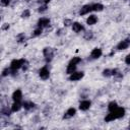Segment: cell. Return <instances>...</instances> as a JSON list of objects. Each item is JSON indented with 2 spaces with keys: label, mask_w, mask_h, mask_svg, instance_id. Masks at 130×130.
Masks as SVG:
<instances>
[{
  "label": "cell",
  "mask_w": 130,
  "mask_h": 130,
  "mask_svg": "<svg viewBox=\"0 0 130 130\" xmlns=\"http://www.w3.org/2000/svg\"><path fill=\"white\" fill-rule=\"evenodd\" d=\"M125 63H126L127 65H130V54H128V55L126 56V58H125Z\"/></svg>",
  "instance_id": "cell-31"
},
{
  "label": "cell",
  "mask_w": 130,
  "mask_h": 130,
  "mask_svg": "<svg viewBox=\"0 0 130 130\" xmlns=\"http://www.w3.org/2000/svg\"><path fill=\"white\" fill-rule=\"evenodd\" d=\"M76 66H77V65L68 64V66H67V69H66V72H67L68 74H71V73L75 72V70H76Z\"/></svg>",
  "instance_id": "cell-18"
},
{
  "label": "cell",
  "mask_w": 130,
  "mask_h": 130,
  "mask_svg": "<svg viewBox=\"0 0 130 130\" xmlns=\"http://www.w3.org/2000/svg\"><path fill=\"white\" fill-rule=\"evenodd\" d=\"M0 1H1V4L3 6H8L10 3V0H0Z\"/></svg>",
  "instance_id": "cell-30"
},
{
  "label": "cell",
  "mask_w": 130,
  "mask_h": 130,
  "mask_svg": "<svg viewBox=\"0 0 130 130\" xmlns=\"http://www.w3.org/2000/svg\"><path fill=\"white\" fill-rule=\"evenodd\" d=\"M103 75H104L105 77H110V76H112V70H111V69H105V70L103 71Z\"/></svg>",
  "instance_id": "cell-24"
},
{
  "label": "cell",
  "mask_w": 130,
  "mask_h": 130,
  "mask_svg": "<svg viewBox=\"0 0 130 130\" xmlns=\"http://www.w3.org/2000/svg\"><path fill=\"white\" fill-rule=\"evenodd\" d=\"M102 54H103V51L100 48H94L90 53V57L91 59H99L102 56Z\"/></svg>",
  "instance_id": "cell-9"
},
{
  "label": "cell",
  "mask_w": 130,
  "mask_h": 130,
  "mask_svg": "<svg viewBox=\"0 0 130 130\" xmlns=\"http://www.w3.org/2000/svg\"><path fill=\"white\" fill-rule=\"evenodd\" d=\"M11 112H12V110H9L8 108H3V109L1 110V114L5 115V116H9Z\"/></svg>",
  "instance_id": "cell-23"
},
{
  "label": "cell",
  "mask_w": 130,
  "mask_h": 130,
  "mask_svg": "<svg viewBox=\"0 0 130 130\" xmlns=\"http://www.w3.org/2000/svg\"><path fill=\"white\" fill-rule=\"evenodd\" d=\"M90 101H87V100H84V101H81L79 103V109L81 111H87L89 108H90Z\"/></svg>",
  "instance_id": "cell-8"
},
{
  "label": "cell",
  "mask_w": 130,
  "mask_h": 130,
  "mask_svg": "<svg viewBox=\"0 0 130 130\" xmlns=\"http://www.w3.org/2000/svg\"><path fill=\"white\" fill-rule=\"evenodd\" d=\"M9 74H11V69H10V67L8 68H5L3 71H2V76H7V75H9Z\"/></svg>",
  "instance_id": "cell-25"
},
{
  "label": "cell",
  "mask_w": 130,
  "mask_h": 130,
  "mask_svg": "<svg viewBox=\"0 0 130 130\" xmlns=\"http://www.w3.org/2000/svg\"><path fill=\"white\" fill-rule=\"evenodd\" d=\"M24 40H25V37H24V35H23V34H21V35H19V36L17 37V41H18L19 43L23 42Z\"/></svg>",
  "instance_id": "cell-29"
},
{
  "label": "cell",
  "mask_w": 130,
  "mask_h": 130,
  "mask_svg": "<svg viewBox=\"0 0 130 130\" xmlns=\"http://www.w3.org/2000/svg\"><path fill=\"white\" fill-rule=\"evenodd\" d=\"M49 24H50V19L47 18V17H42V18L39 19V21L37 23V26L41 27V28H44V27H47Z\"/></svg>",
  "instance_id": "cell-5"
},
{
  "label": "cell",
  "mask_w": 130,
  "mask_h": 130,
  "mask_svg": "<svg viewBox=\"0 0 130 130\" xmlns=\"http://www.w3.org/2000/svg\"><path fill=\"white\" fill-rule=\"evenodd\" d=\"M72 29H73L74 32H80L81 30L84 29V27H83V25H82L81 23H79V22H73V23H72Z\"/></svg>",
  "instance_id": "cell-12"
},
{
  "label": "cell",
  "mask_w": 130,
  "mask_h": 130,
  "mask_svg": "<svg viewBox=\"0 0 130 130\" xmlns=\"http://www.w3.org/2000/svg\"><path fill=\"white\" fill-rule=\"evenodd\" d=\"M7 28H9V25H8V24H6V25L2 26V29H7Z\"/></svg>",
  "instance_id": "cell-34"
},
{
  "label": "cell",
  "mask_w": 130,
  "mask_h": 130,
  "mask_svg": "<svg viewBox=\"0 0 130 130\" xmlns=\"http://www.w3.org/2000/svg\"><path fill=\"white\" fill-rule=\"evenodd\" d=\"M50 1H51V0H40L39 2H41V3H43V4H48Z\"/></svg>",
  "instance_id": "cell-33"
},
{
  "label": "cell",
  "mask_w": 130,
  "mask_h": 130,
  "mask_svg": "<svg viewBox=\"0 0 130 130\" xmlns=\"http://www.w3.org/2000/svg\"><path fill=\"white\" fill-rule=\"evenodd\" d=\"M47 10V4H43L39 7V12H45Z\"/></svg>",
  "instance_id": "cell-28"
},
{
  "label": "cell",
  "mask_w": 130,
  "mask_h": 130,
  "mask_svg": "<svg viewBox=\"0 0 130 130\" xmlns=\"http://www.w3.org/2000/svg\"><path fill=\"white\" fill-rule=\"evenodd\" d=\"M130 46V40L126 39L124 41H121L118 45H117V49L118 50H126L128 47Z\"/></svg>",
  "instance_id": "cell-6"
},
{
  "label": "cell",
  "mask_w": 130,
  "mask_h": 130,
  "mask_svg": "<svg viewBox=\"0 0 130 130\" xmlns=\"http://www.w3.org/2000/svg\"><path fill=\"white\" fill-rule=\"evenodd\" d=\"M129 129H130V125H129Z\"/></svg>",
  "instance_id": "cell-35"
},
{
  "label": "cell",
  "mask_w": 130,
  "mask_h": 130,
  "mask_svg": "<svg viewBox=\"0 0 130 130\" xmlns=\"http://www.w3.org/2000/svg\"><path fill=\"white\" fill-rule=\"evenodd\" d=\"M117 108H118V105H117L116 102H111V103L109 104V106H108V110H109V112H113V111L116 110Z\"/></svg>",
  "instance_id": "cell-20"
},
{
  "label": "cell",
  "mask_w": 130,
  "mask_h": 130,
  "mask_svg": "<svg viewBox=\"0 0 130 130\" xmlns=\"http://www.w3.org/2000/svg\"><path fill=\"white\" fill-rule=\"evenodd\" d=\"M21 99H22V91L20 89H16L12 93V100H13V102H20Z\"/></svg>",
  "instance_id": "cell-11"
},
{
  "label": "cell",
  "mask_w": 130,
  "mask_h": 130,
  "mask_svg": "<svg viewBox=\"0 0 130 130\" xmlns=\"http://www.w3.org/2000/svg\"><path fill=\"white\" fill-rule=\"evenodd\" d=\"M92 37H93V34L91 31H87L84 35V39L85 40H90V39H92Z\"/></svg>",
  "instance_id": "cell-27"
},
{
  "label": "cell",
  "mask_w": 130,
  "mask_h": 130,
  "mask_svg": "<svg viewBox=\"0 0 130 130\" xmlns=\"http://www.w3.org/2000/svg\"><path fill=\"white\" fill-rule=\"evenodd\" d=\"M91 6H92V11H102L104 9V5L101 3L91 4Z\"/></svg>",
  "instance_id": "cell-16"
},
{
  "label": "cell",
  "mask_w": 130,
  "mask_h": 130,
  "mask_svg": "<svg viewBox=\"0 0 130 130\" xmlns=\"http://www.w3.org/2000/svg\"><path fill=\"white\" fill-rule=\"evenodd\" d=\"M75 113H76V110H75L74 108H69V109L66 111V113L64 114L63 119H68V118H71V117H73V116L75 115Z\"/></svg>",
  "instance_id": "cell-13"
},
{
  "label": "cell",
  "mask_w": 130,
  "mask_h": 130,
  "mask_svg": "<svg viewBox=\"0 0 130 130\" xmlns=\"http://www.w3.org/2000/svg\"><path fill=\"white\" fill-rule=\"evenodd\" d=\"M22 107H23V106H22L21 102H14L13 105L11 106V110H12V112H17V111H19Z\"/></svg>",
  "instance_id": "cell-14"
},
{
  "label": "cell",
  "mask_w": 130,
  "mask_h": 130,
  "mask_svg": "<svg viewBox=\"0 0 130 130\" xmlns=\"http://www.w3.org/2000/svg\"><path fill=\"white\" fill-rule=\"evenodd\" d=\"M26 61L24 59H14L11 61L10 63V69H11V73H17V70L19 68H22L23 64L25 63Z\"/></svg>",
  "instance_id": "cell-1"
},
{
  "label": "cell",
  "mask_w": 130,
  "mask_h": 130,
  "mask_svg": "<svg viewBox=\"0 0 130 130\" xmlns=\"http://www.w3.org/2000/svg\"><path fill=\"white\" fill-rule=\"evenodd\" d=\"M112 113H114V115L116 116L117 119H120L122 118L124 115H125V109L124 108H121V107H118L116 110H114Z\"/></svg>",
  "instance_id": "cell-10"
},
{
  "label": "cell",
  "mask_w": 130,
  "mask_h": 130,
  "mask_svg": "<svg viewBox=\"0 0 130 130\" xmlns=\"http://www.w3.org/2000/svg\"><path fill=\"white\" fill-rule=\"evenodd\" d=\"M116 119H117L116 116H115L114 113H112V112H110V113L105 117V121H106V122H111V121L116 120Z\"/></svg>",
  "instance_id": "cell-19"
},
{
  "label": "cell",
  "mask_w": 130,
  "mask_h": 130,
  "mask_svg": "<svg viewBox=\"0 0 130 130\" xmlns=\"http://www.w3.org/2000/svg\"><path fill=\"white\" fill-rule=\"evenodd\" d=\"M81 62V58H79V57H73L71 60H70V62H69V64H73V65H77L78 63H80Z\"/></svg>",
  "instance_id": "cell-21"
},
{
  "label": "cell",
  "mask_w": 130,
  "mask_h": 130,
  "mask_svg": "<svg viewBox=\"0 0 130 130\" xmlns=\"http://www.w3.org/2000/svg\"><path fill=\"white\" fill-rule=\"evenodd\" d=\"M29 15H30V12H29V10H28V9H25V10L22 12V14H21V17H22V18H27Z\"/></svg>",
  "instance_id": "cell-26"
},
{
  "label": "cell",
  "mask_w": 130,
  "mask_h": 130,
  "mask_svg": "<svg viewBox=\"0 0 130 130\" xmlns=\"http://www.w3.org/2000/svg\"><path fill=\"white\" fill-rule=\"evenodd\" d=\"M43 54H44V57H45V60H46L47 63L52 61V59H53V57H54V51H53L52 48H50V47L44 48Z\"/></svg>",
  "instance_id": "cell-2"
},
{
  "label": "cell",
  "mask_w": 130,
  "mask_h": 130,
  "mask_svg": "<svg viewBox=\"0 0 130 130\" xmlns=\"http://www.w3.org/2000/svg\"><path fill=\"white\" fill-rule=\"evenodd\" d=\"M42 31H43V28H41V27H38L37 26V28L32 31V37H38V36H40L41 34H42Z\"/></svg>",
  "instance_id": "cell-22"
},
{
  "label": "cell",
  "mask_w": 130,
  "mask_h": 130,
  "mask_svg": "<svg viewBox=\"0 0 130 130\" xmlns=\"http://www.w3.org/2000/svg\"><path fill=\"white\" fill-rule=\"evenodd\" d=\"M90 11H92V6L90 4H86V5H83L80 10H79V14L80 15H84V14H87L89 13Z\"/></svg>",
  "instance_id": "cell-7"
},
{
  "label": "cell",
  "mask_w": 130,
  "mask_h": 130,
  "mask_svg": "<svg viewBox=\"0 0 130 130\" xmlns=\"http://www.w3.org/2000/svg\"><path fill=\"white\" fill-rule=\"evenodd\" d=\"M83 76H84V73L82 71H79V72H76L75 71V72H73V73L70 74L69 80H71V81H77V80L81 79Z\"/></svg>",
  "instance_id": "cell-4"
},
{
  "label": "cell",
  "mask_w": 130,
  "mask_h": 130,
  "mask_svg": "<svg viewBox=\"0 0 130 130\" xmlns=\"http://www.w3.org/2000/svg\"><path fill=\"white\" fill-rule=\"evenodd\" d=\"M96 21H98V17H96L95 15H89V16L87 17V19H86V23H87L88 25H92V24H94Z\"/></svg>",
  "instance_id": "cell-15"
},
{
  "label": "cell",
  "mask_w": 130,
  "mask_h": 130,
  "mask_svg": "<svg viewBox=\"0 0 130 130\" xmlns=\"http://www.w3.org/2000/svg\"><path fill=\"white\" fill-rule=\"evenodd\" d=\"M39 76L43 80H46V79H48L50 77V71H49V69H48L47 66H44V67H42L39 70Z\"/></svg>",
  "instance_id": "cell-3"
},
{
  "label": "cell",
  "mask_w": 130,
  "mask_h": 130,
  "mask_svg": "<svg viewBox=\"0 0 130 130\" xmlns=\"http://www.w3.org/2000/svg\"><path fill=\"white\" fill-rule=\"evenodd\" d=\"M73 22H71V20H69V19H66L65 21H64V24L66 25V26H68V25H70V24H72Z\"/></svg>",
  "instance_id": "cell-32"
},
{
  "label": "cell",
  "mask_w": 130,
  "mask_h": 130,
  "mask_svg": "<svg viewBox=\"0 0 130 130\" xmlns=\"http://www.w3.org/2000/svg\"><path fill=\"white\" fill-rule=\"evenodd\" d=\"M22 106H23V108L25 109V110H30V109H32L34 107H35V104L32 103V102H23L22 103Z\"/></svg>",
  "instance_id": "cell-17"
}]
</instances>
